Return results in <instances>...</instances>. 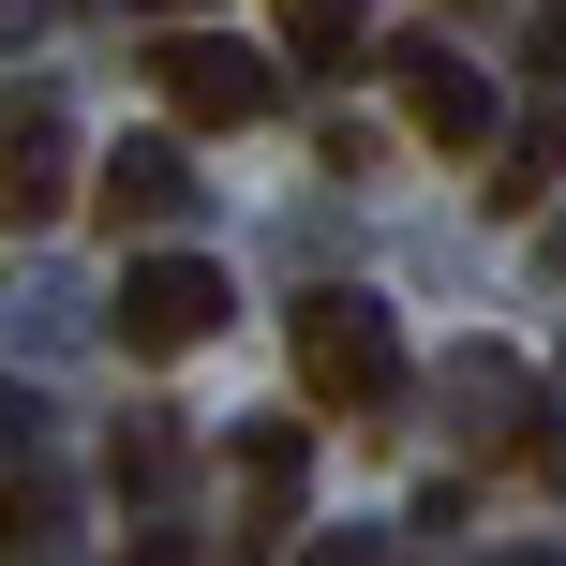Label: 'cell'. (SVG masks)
Instances as JSON below:
<instances>
[{
    "label": "cell",
    "instance_id": "cell-12",
    "mask_svg": "<svg viewBox=\"0 0 566 566\" xmlns=\"http://www.w3.org/2000/svg\"><path fill=\"white\" fill-rule=\"evenodd\" d=\"M30 418H45V402H30V388H0V462H30Z\"/></svg>",
    "mask_w": 566,
    "mask_h": 566
},
{
    "label": "cell",
    "instance_id": "cell-8",
    "mask_svg": "<svg viewBox=\"0 0 566 566\" xmlns=\"http://www.w3.org/2000/svg\"><path fill=\"white\" fill-rule=\"evenodd\" d=\"M373 0H283V60H358Z\"/></svg>",
    "mask_w": 566,
    "mask_h": 566
},
{
    "label": "cell",
    "instance_id": "cell-2",
    "mask_svg": "<svg viewBox=\"0 0 566 566\" xmlns=\"http://www.w3.org/2000/svg\"><path fill=\"white\" fill-rule=\"evenodd\" d=\"M149 90H165V119H195V135H254L283 105V60L239 45V30H165V45H149Z\"/></svg>",
    "mask_w": 566,
    "mask_h": 566
},
{
    "label": "cell",
    "instance_id": "cell-9",
    "mask_svg": "<svg viewBox=\"0 0 566 566\" xmlns=\"http://www.w3.org/2000/svg\"><path fill=\"white\" fill-rule=\"evenodd\" d=\"M552 179H566V119H537V135H522L507 165H492V209H507V224H522V209H537Z\"/></svg>",
    "mask_w": 566,
    "mask_h": 566
},
{
    "label": "cell",
    "instance_id": "cell-4",
    "mask_svg": "<svg viewBox=\"0 0 566 566\" xmlns=\"http://www.w3.org/2000/svg\"><path fill=\"white\" fill-rule=\"evenodd\" d=\"M388 90H402V119H418L432 149H492V119H507V105H492V75H478V60H448V45H402Z\"/></svg>",
    "mask_w": 566,
    "mask_h": 566
},
{
    "label": "cell",
    "instance_id": "cell-6",
    "mask_svg": "<svg viewBox=\"0 0 566 566\" xmlns=\"http://www.w3.org/2000/svg\"><path fill=\"white\" fill-rule=\"evenodd\" d=\"M60 179H75V149H60V119L30 105V119H15V149H0V224H15V239H30V224H60Z\"/></svg>",
    "mask_w": 566,
    "mask_h": 566
},
{
    "label": "cell",
    "instance_id": "cell-11",
    "mask_svg": "<svg viewBox=\"0 0 566 566\" xmlns=\"http://www.w3.org/2000/svg\"><path fill=\"white\" fill-rule=\"evenodd\" d=\"M0 552H60V492H30V478L0 492Z\"/></svg>",
    "mask_w": 566,
    "mask_h": 566
},
{
    "label": "cell",
    "instance_id": "cell-10",
    "mask_svg": "<svg viewBox=\"0 0 566 566\" xmlns=\"http://www.w3.org/2000/svg\"><path fill=\"white\" fill-rule=\"evenodd\" d=\"M165 478H179V432H149V418H135V432L105 448V492H165Z\"/></svg>",
    "mask_w": 566,
    "mask_h": 566
},
{
    "label": "cell",
    "instance_id": "cell-1",
    "mask_svg": "<svg viewBox=\"0 0 566 566\" xmlns=\"http://www.w3.org/2000/svg\"><path fill=\"white\" fill-rule=\"evenodd\" d=\"M283 343H298L313 418H388V388H402V328H388V298H358V283H313V298L283 313Z\"/></svg>",
    "mask_w": 566,
    "mask_h": 566
},
{
    "label": "cell",
    "instance_id": "cell-3",
    "mask_svg": "<svg viewBox=\"0 0 566 566\" xmlns=\"http://www.w3.org/2000/svg\"><path fill=\"white\" fill-rule=\"evenodd\" d=\"M224 328V269L209 254H135L119 269V358H195Z\"/></svg>",
    "mask_w": 566,
    "mask_h": 566
},
{
    "label": "cell",
    "instance_id": "cell-14",
    "mask_svg": "<svg viewBox=\"0 0 566 566\" xmlns=\"http://www.w3.org/2000/svg\"><path fill=\"white\" fill-rule=\"evenodd\" d=\"M149 15H195V0H149Z\"/></svg>",
    "mask_w": 566,
    "mask_h": 566
},
{
    "label": "cell",
    "instance_id": "cell-5",
    "mask_svg": "<svg viewBox=\"0 0 566 566\" xmlns=\"http://www.w3.org/2000/svg\"><path fill=\"white\" fill-rule=\"evenodd\" d=\"M90 209H105L119 239H149V224H179V209H195V165H179L165 135H135V149L105 165V195H90Z\"/></svg>",
    "mask_w": 566,
    "mask_h": 566
},
{
    "label": "cell",
    "instance_id": "cell-7",
    "mask_svg": "<svg viewBox=\"0 0 566 566\" xmlns=\"http://www.w3.org/2000/svg\"><path fill=\"white\" fill-rule=\"evenodd\" d=\"M298 418H254V432H239V478H254V522H283V507H298Z\"/></svg>",
    "mask_w": 566,
    "mask_h": 566
},
{
    "label": "cell",
    "instance_id": "cell-13",
    "mask_svg": "<svg viewBox=\"0 0 566 566\" xmlns=\"http://www.w3.org/2000/svg\"><path fill=\"white\" fill-rule=\"evenodd\" d=\"M537 75H566V0H552V15H537Z\"/></svg>",
    "mask_w": 566,
    "mask_h": 566
}]
</instances>
